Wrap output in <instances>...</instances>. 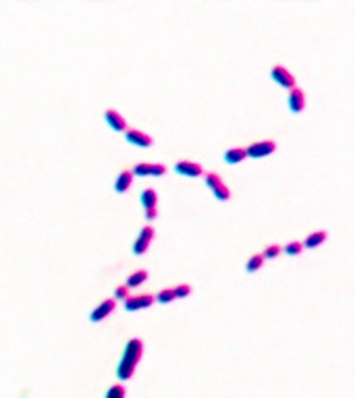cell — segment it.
<instances>
[{"instance_id":"obj_3","label":"cell","mask_w":355,"mask_h":398,"mask_svg":"<svg viewBox=\"0 0 355 398\" xmlns=\"http://www.w3.org/2000/svg\"><path fill=\"white\" fill-rule=\"evenodd\" d=\"M154 241V228L148 224L139 230V234L135 236V241H133V253L135 255H144L150 247V243Z\"/></svg>"},{"instance_id":"obj_17","label":"cell","mask_w":355,"mask_h":398,"mask_svg":"<svg viewBox=\"0 0 355 398\" xmlns=\"http://www.w3.org/2000/svg\"><path fill=\"white\" fill-rule=\"evenodd\" d=\"M212 193H214V197L218 199V202H229V199H231V189L225 183H220L218 187H214Z\"/></svg>"},{"instance_id":"obj_8","label":"cell","mask_w":355,"mask_h":398,"mask_svg":"<svg viewBox=\"0 0 355 398\" xmlns=\"http://www.w3.org/2000/svg\"><path fill=\"white\" fill-rule=\"evenodd\" d=\"M174 170L183 176H202L204 174V166L199 162H191V160H179L174 164Z\"/></svg>"},{"instance_id":"obj_7","label":"cell","mask_w":355,"mask_h":398,"mask_svg":"<svg viewBox=\"0 0 355 398\" xmlns=\"http://www.w3.org/2000/svg\"><path fill=\"white\" fill-rule=\"evenodd\" d=\"M154 301V295H150V293H144V295H135V297H129L127 301H125V309L127 311H139V309H146V307H150Z\"/></svg>"},{"instance_id":"obj_12","label":"cell","mask_w":355,"mask_h":398,"mask_svg":"<svg viewBox=\"0 0 355 398\" xmlns=\"http://www.w3.org/2000/svg\"><path fill=\"white\" fill-rule=\"evenodd\" d=\"M131 183H133L131 170H121V172L117 174V179H115V191H117V193H125V191H129Z\"/></svg>"},{"instance_id":"obj_14","label":"cell","mask_w":355,"mask_h":398,"mask_svg":"<svg viewBox=\"0 0 355 398\" xmlns=\"http://www.w3.org/2000/svg\"><path fill=\"white\" fill-rule=\"evenodd\" d=\"M139 202H141L144 210H152V208H156V204H158V193L154 191V189H146V191L141 193V197H139Z\"/></svg>"},{"instance_id":"obj_1","label":"cell","mask_w":355,"mask_h":398,"mask_svg":"<svg viewBox=\"0 0 355 398\" xmlns=\"http://www.w3.org/2000/svg\"><path fill=\"white\" fill-rule=\"evenodd\" d=\"M141 355H144V342L141 338H131L125 346V352H123V359L119 361V367H117V378L121 382H127L133 378V373H135V365L141 361Z\"/></svg>"},{"instance_id":"obj_6","label":"cell","mask_w":355,"mask_h":398,"mask_svg":"<svg viewBox=\"0 0 355 398\" xmlns=\"http://www.w3.org/2000/svg\"><path fill=\"white\" fill-rule=\"evenodd\" d=\"M125 139L131 145H137V147H150L154 143V139L148 135V133H144L139 129H127L125 131Z\"/></svg>"},{"instance_id":"obj_19","label":"cell","mask_w":355,"mask_h":398,"mask_svg":"<svg viewBox=\"0 0 355 398\" xmlns=\"http://www.w3.org/2000/svg\"><path fill=\"white\" fill-rule=\"evenodd\" d=\"M204 183H206V187L212 191L214 187H218L220 183H225V181L220 179V174H216V172H206V179H204Z\"/></svg>"},{"instance_id":"obj_25","label":"cell","mask_w":355,"mask_h":398,"mask_svg":"<svg viewBox=\"0 0 355 398\" xmlns=\"http://www.w3.org/2000/svg\"><path fill=\"white\" fill-rule=\"evenodd\" d=\"M131 295H129V289L125 284H121V286H117L115 289V299H121V301H127Z\"/></svg>"},{"instance_id":"obj_15","label":"cell","mask_w":355,"mask_h":398,"mask_svg":"<svg viewBox=\"0 0 355 398\" xmlns=\"http://www.w3.org/2000/svg\"><path fill=\"white\" fill-rule=\"evenodd\" d=\"M148 280V270H137V272H133L129 278H127V289H135V286H139V284H144Z\"/></svg>"},{"instance_id":"obj_13","label":"cell","mask_w":355,"mask_h":398,"mask_svg":"<svg viewBox=\"0 0 355 398\" xmlns=\"http://www.w3.org/2000/svg\"><path fill=\"white\" fill-rule=\"evenodd\" d=\"M247 156H245V147H231L225 151V162L227 164H239L243 162Z\"/></svg>"},{"instance_id":"obj_21","label":"cell","mask_w":355,"mask_h":398,"mask_svg":"<svg viewBox=\"0 0 355 398\" xmlns=\"http://www.w3.org/2000/svg\"><path fill=\"white\" fill-rule=\"evenodd\" d=\"M125 386L123 384H115V386H110L108 388V392H106V398H125Z\"/></svg>"},{"instance_id":"obj_2","label":"cell","mask_w":355,"mask_h":398,"mask_svg":"<svg viewBox=\"0 0 355 398\" xmlns=\"http://www.w3.org/2000/svg\"><path fill=\"white\" fill-rule=\"evenodd\" d=\"M276 151V141L272 139H264V141H256L250 147H245V156L247 158H264L270 156V153Z\"/></svg>"},{"instance_id":"obj_20","label":"cell","mask_w":355,"mask_h":398,"mask_svg":"<svg viewBox=\"0 0 355 398\" xmlns=\"http://www.w3.org/2000/svg\"><path fill=\"white\" fill-rule=\"evenodd\" d=\"M154 299H156L158 303H162V305H166V303H170V301H174L176 297H174V291L172 289H162L156 297H154Z\"/></svg>"},{"instance_id":"obj_26","label":"cell","mask_w":355,"mask_h":398,"mask_svg":"<svg viewBox=\"0 0 355 398\" xmlns=\"http://www.w3.org/2000/svg\"><path fill=\"white\" fill-rule=\"evenodd\" d=\"M156 218H158V210L156 208L146 210V220H150V222H152V220H156Z\"/></svg>"},{"instance_id":"obj_24","label":"cell","mask_w":355,"mask_h":398,"mask_svg":"<svg viewBox=\"0 0 355 398\" xmlns=\"http://www.w3.org/2000/svg\"><path fill=\"white\" fill-rule=\"evenodd\" d=\"M280 251H282V247H278V245H268V247L264 249L262 257H264V259H266V257H268V259H272V257H276Z\"/></svg>"},{"instance_id":"obj_22","label":"cell","mask_w":355,"mask_h":398,"mask_svg":"<svg viewBox=\"0 0 355 398\" xmlns=\"http://www.w3.org/2000/svg\"><path fill=\"white\" fill-rule=\"evenodd\" d=\"M287 255H299L301 251H303V245L299 241H291V243H287V247L282 249Z\"/></svg>"},{"instance_id":"obj_16","label":"cell","mask_w":355,"mask_h":398,"mask_svg":"<svg viewBox=\"0 0 355 398\" xmlns=\"http://www.w3.org/2000/svg\"><path fill=\"white\" fill-rule=\"evenodd\" d=\"M264 265V257H262V253H254L250 259H247V263H245V270L250 272V274H254V272H258L260 268Z\"/></svg>"},{"instance_id":"obj_5","label":"cell","mask_w":355,"mask_h":398,"mask_svg":"<svg viewBox=\"0 0 355 398\" xmlns=\"http://www.w3.org/2000/svg\"><path fill=\"white\" fill-rule=\"evenodd\" d=\"M115 307H117V301H115V299H104V301H100V303L92 309V313H90V322L98 324V322L106 320L110 313L115 311Z\"/></svg>"},{"instance_id":"obj_10","label":"cell","mask_w":355,"mask_h":398,"mask_svg":"<svg viewBox=\"0 0 355 398\" xmlns=\"http://www.w3.org/2000/svg\"><path fill=\"white\" fill-rule=\"evenodd\" d=\"M287 106H289L291 112H301V110L305 108V94H303V90L293 87V90L289 92V98H287Z\"/></svg>"},{"instance_id":"obj_18","label":"cell","mask_w":355,"mask_h":398,"mask_svg":"<svg viewBox=\"0 0 355 398\" xmlns=\"http://www.w3.org/2000/svg\"><path fill=\"white\" fill-rule=\"evenodd\" d=\"M150 172H152V164L150 162H139V164L133 166V170H131L133 176H150Z\"/></svg>"},{"instance_id":"obj_9","label":"cell","mask_w":355,"mask_h":398,"mask_svg":"<svg viewBox=\"0 0 355 398\" xmlns=\"http://www.w3.org/2000/svg\"><path fill=\"white\" fill-rule=\"evenodd\" d=\"M104 121H106V125H108L110 129H115V131H127V121H125V116H123L121 112H117L115 108L104 110Z\"/></svg>"},{"instance_id":"obj_11","label":"cell","mask_w":355,"mask_h":398,"mask_svg":"<svg viewBox=\"0 0 355 398\" xmlns=\"http://www.w3.org/2000/svg\"><path fill=\"white\" fill-rule=\"evenodd\" d=\"M326 236H328V232H326V230H314L312 234H307V236H305V241L301 243V245H303L305 249H316V247H320L322 243L326 241Z\"/></svg>"},{"instance_id":"obj_23","label":"cell","mask_w":355,"mask_h":398,"mask_svg":"<svg viewBox=\"0 0 355 398\" xmlns=\"http://www.w3.org/2000/svg\"><path fill=\"white\" fill-rule=\"evenodd\" d=\"M174 297L176 299H183V297H189L191 295V286L189 284H179V286H174Z\"/></svg>"},{"instance_id":"obj_4","label":"cell","mask_w":355,"mask_h":398,"mask_svg":"<svg viewBox=\"0 0 355 398\" xmlns=\"http://www.w3.org/2000/svg\"><path fill=\"white\" fill-rule=\"evenodd\" d=\"M270 77H272V81L274 83H278L280 87H287V90H293L295 87V77L285 69L282 64H274L272 69H270Z\"/></svg>"}]
</instances>
